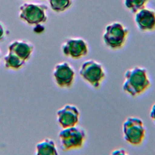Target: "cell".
<instances>
[{
	"mask_svg": "<svg viewBox=\"0 0 155 155\" xmlns=\"http://www.w3.org/2000/svg\"><path fill=\"white\" fill-rule=\"evenodd\" d=\"M151 85V79L145 67L134 66L125 71L122 90L128 95L133 97L139 96L145 93Z\"/></svg>",
	"mask_w": 155,
	"mask_h": 155,
	"instance_id": "6da1fadb",
	"label": "cell"
},
{
	"mask_svg": "<svg viewBox=\"0 0 155 155\" xmlns=\"http://www.w3.org/2000/svg\"><path fill=\"white\" fill-rule=\"evenodd\" d=\"M129 33L128 28L122 23L112 22L105 27L102 34L103 43L110 50H120L125 45Z\"/></svg>",
	"mask_w": 155,
	"mask_h": 155,
	"instance_id": "7a4b0ae2",
	"label": "cell"
},
{
	"mask_svg": "<svg viewBox=\"0 0 155 155\" xmlns=\"http://www.w3.org/2000/svg\"><path fill=\"white\" fill-rule=\"evenodd\" d=\"M59 143L63 151H73L81 149L87 140L86 130L81 126L62 128L58 134Z\"/></svg>",
	"mask_w": 155,
	"mask_h": 155,
	"instance_id": "3957f363",
	"label": "cell"
},
{
	"mask_svg": "<svg viewBox=\"0 0 155 155\" xmlns=\"http://www.w3.org/2000/svg\"><path fill=\"white\" fill-rule=\"evenodd\" d=\"M79 73L84 81L94 89L100 88L107 77L103 65L94 59L85 61L80 67Z\"/></svg>",
	"mask_w": 155,
	"mask_h": 155,
	"instance_id": "277c9868",
	"label": "cell"
},
{
	"mask_svg": "<svg viewBox=\"0 0 155 155\" xmlns=\"http://www.w3.org/2000/svg\"><path fill=\"white\" fill-rule=\"evenodd\" d=\"M122 134L125 141L134 147L140 146L146 136V128L142 119L129 116L122 124Z\"/></svg>",
	"mask_w": 155,
	"mask_h": 155,
	"instance_id": "5b68a950",
	"label": "cell"
},
{
	"mask_svg": "<svg viewBox=\"0 0 155 155\" xmlns=\"http://www.w3.org/2000/svg\"><path fill=\"white\" fill-rule=\"evenodd\" d=\"M47 9L44 4L24 3L19 8V18L29 25H38L47 21Z\"/></svg>",
	"mask_w": 155,
	"mask_h": 155,
	"instance_id": "8992f818",
	"label": "cell"
},
{
	"mask_svg": "<svg viewBox=\"0 0 155 155\" xmlns=\"http://www.w3.org/2000/svg\"><path fill=\"white\" fill-rule=\"evenodd\" d=\"M89 50L88 43L82 38H67L61 45L62 54L74 60H78L87 56Z\"/></svg>",
	"mask_w": 155,
	"mask_h": 155,
	"instance_id": "52a82bcc",
	"label": "cell"
},
{
	"mask_svg": "<svg viewBox=\"0 0 155 155\" xmlns=\"http://www.w3.org/2000/svg\"><path fill=\"white\" fill-rule=\"evenodd\" d=\"M53 77L58 87L70 88L74 83L76 72L74 67L69 62L63 61L54 66L53 71Z\"/></svg>",
	"mask_w": 155,
	"mask_h": 155,
	"instance_id": "ba28073f",
	"label": "cell"
},
{
	"mask_svg": "<svg viewBox=\"0 0 155 155\" xmlns=\"http://www.w3.org/2000/svg\"><path fill=\"white\" fill-rule=\"evenodd\" d=\"M80 111L77 106L66 104L56 113L57 121L62 128L74 127L78 125L80 119Z\"/></svg>",
	"mask_w": 155,
	"mask_h": 155,
	"instance_id": "9c48e42d",
	"label": "cell"
},
{
	"mask_svg": "<svg viewBox=\"0 0 155 155\" xmlns=\"http://www.w3.org/2000/svg\"><path fill=\"white\" fill-rule=\"evenodd\" d=\"M134 23L137 28L142 32L155 31V10L143 8L134 14Z\"/></svg>",
	"mask_w": 155,
	"mask_h": 155,
	"instance_id": "30bf717a",
	"label": "cell"
},
{
	"mask_svg": "<svg viewBox=\"0 0 155 155\" xmlns=\"http://www.w3.org/2000/svg\"><path fill=\"white\" fill-rule=\"evenodd\" d=\"M33 45L26 41L16 40L11 42L8 47V51L10 52L25 62L30 59L33 51Z\"/></svg>",
	"mask_w": 155,
	"mask_h": 155,
	"instance_id": "8fae6325",
	"label": "cell"
},
{
	"mask_svg": "<svg viewBox=\"0 0 155 155\" xmlns=\"http://www.w3.org/2000/svg\"><path fill=\"white\" fill-rule=\"evenodd\" d=\"M58 154L55 142L50 138L42 140L36 145V154L37 155H57Z\"/></svg>",
	"mask_w": 155,
	"mask_h": 155,
	"instance_id": "7c38bea8",
	"label": "cell"
},
{
	"mask_svg": "<svg viewBox=\"0 0 155 155\" xmlns=\"http://www.w3.org/2000/svg\"><path fill=\"white\" fill-rule=\"evenodd\" d=\"M25 62L24 61L8 51V54L4 57V65L7 68L17 70L22 67Z\"/></svg>",
	"mask_w": 155,
	"mask_h": 155,
	"instance_id": "4fadbf2b",
	"label": "cell"
},
{
	"mask_svg": "<svg viewBox=\"0 0 155 155\" xmlns=\"http://www.w3.org/2000/svg\"><path fill=\"white\" fill-rule=\"evenodd\" d=\"M151 0H123L125 7L131 13L135 14L139 10L145 8Z\"/></svg>",
	"mask_w": 155,
	"mask_h": 155,
	"instance_id": "5bb4252c",
	"label": "cell"
},
{
	"mask_svg": "<svg viewBox=\"0 0 155 155\" xmlns=\"http://www.w3.org/2000/svg\"><path fill=\"white\" fill-rule=\"evenodd\" d=\"M51 10L56 13L64 12L68 10L73 4V0H49Z\"/></svg>",
	"mask_w": 155,
	"mask_h": 155,
	"instance_id": "9a60e30c",
	"label": "cell"
},
{
	"mask_svg": "<svg viewBox=\"0 0 155 155\" xmlns=\"http://www.w3.org/2000/svg\"><path fill=\"white\" fill-rule=\"evenodd\" d=\"M111 154H127L126 150L122 148H119L117 149H114L111 153Z\"/></svg>",
	"mask_w": 155,
	"mask_h": 155,
	"instance_id": "2e32d148",
	"label": "cell"
},
{
	"mask_svg": "<svg viewBox=\"0 0 155 155\" xmlns=\"http://www.w3.org/2000/svg\"><path fill=\"white\" fill-rule=\"evenodd\" d=\"M150 117L155 124V103L153 104L151 107L150 111Z\"/></svg>",
	"mask_w": 155,
	"mask_h": 155,
	"instance_id": "e0dca14e",
	"label": "cell"
},
{
	"mask_svg": "<svg viewBox=\"0 0 155 155\" xmlns=\"http://www.w3.org/2000/svg\"><path fill=\"white\" fill-rule=\"evenodd\" d=\"M4 34H5V32H4V27L0 24V40L3 39V38L4 37Z\"/></svg>",
	"mask_w": 155,
	"mask_h": 155,
	"instance_id": "ac0fdd59",
	"label": "cell"
},
{
	"mask_svg": "<svg viewBox=\"0 0 155 155\" xmlns=\"http://www.w3.org/2000/svg\"><path fill=\"white\" fill-rule=\"evenodd\" d=\"M0 58H1V53H0Z\"/></svg>",
	"mask_w": 155,
	"mask_h": 155,
	"instance_id": "d6986e66",
	"label": "cell"
}]
</instances>
